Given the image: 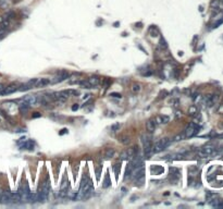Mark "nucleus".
Listing matches in <instances>:
<instances>
[{
    "label": "nucleus",
    "instance_id": "obj_40",
    "mask_svg": "<svg viewBox=\"0 0 223 209\" xmlns=\"http://www.w3.org/2000/svg\"><path fill=\"white\" fill-rule=\"evenodd\" d=\"M218 138H223V133L222 134H219V135H216Z\"/></svg>",
    "mask_w": 223,
    "mask_h": 209
},
{
    "label": "nucleus",
    "instance_id": "obj_25",
    "mask_svg": "<svg viewBox=\"0 0 223 209\" xmlns=\"http://www.w3.org/2000/svg\"><path fill=\"white\" fill-rule=\"evenodd\" d=\"M110 185H111V182H110V180H109V174H107V175H106V178H104V184H102V188H109Z\"/></svg>",
    "mask_w": 223,
    "mask_h": 209
},
{
    "label": "nucleus",
    "instance_id": "obj_34",
    "mask_svg": "<svg viewBox=\"0 0 223 209\" xmlns=\"http://www.w3.org/2000/svg\"><path fill=\"white\" fill-rule=\"evenodd\" d=\"M110 96H111V97H114V98H121L122 97V95L119 94V93H111Z\"/></svg>",
    "mask_w": 223,
    "mask_h": 209
},
{
    "label": "nucleus",
    "instance_id": "obj_20",
    "mask_svg": "<svg viewBox=\"0 0 223 209\" xmlns=\"http://www.w3.org/2000/svg\"><path fill=\"white\" fill-rule=\"evenodd\" d=\"M149 35L152 37H156L159 35V29L157 26H151L150 29H149Z\"/></svg>",
    "mask_w": 223,
    "mask_h": 209
},
{
    "label": "nucleus",
    "instance_id": "obj_22",
    "mask_svg": "<svg viewBox=\"0 0 223 209\" xmlns=\"http://www.w3.org/2000/svg\"><path fill=\"white\" fill-rule=\"evenodd\" d=\"M159 45H160V48H161L162 50H166L167 48H168L167 42H166V39H164L163 37H160V42H159Z\"/></svg>",
    "mask_w": 223,
    "mask_h": 209
},
{
    "label": "nucleus",
    "instance_id": "obj_12",
    "mask_svg": "<svg viewBox=\"0 0 223 209\" xmlns=\"http://www.w3.org/2000/svg\"><path fill=\"white\" fill-rule=\"evenodd\" d=\"M51 83L50 79H47V77H40V79H36L35 81V86L34 87H45L47 85H49Z\"/></svg>",
    "mask_w": 223,
    "mask_h": 209
},
{
    "label": "nucleus",
    "instance_id": "obj_13",
    "mask_svg": "<svg viewBox=\"0 0 223 209\" xmlns=\"http://www.w3.org/2000/svg\"><path fill=\"white\" fill-rule=\"evenodd\" d=\"M22 100L27 102L29 106H35V104H37V96L36 95H27V96L22 98Z\"/></svg>",
    "mask_w": 223,
    "mask_h": 209
},
{
    "label": "nucleus",
    "instance_id": "obj_18",
    "mask_svg": "<svg viewBox=\"0 0 223 209\" xmlns=\"http://www.w3.org/2000/svg\"><path fill=\"white\" fill-rule=\"evenodd\" d=\"M170 121V118L168 115H158L157 118H156V122L157 124H167V123Z\"/></svg>",
    "mask_w": 223,
    "mask_h": 209
},
{
    "label": "nucleus",
    "instance_id": "obj_17",
    "mask_svg": "<svg viewBox=\"0 0 223 209\" xmlns=\"http://www.w3.org/2000/svg\"><path fill=\"white\" fill-rule=\"evenodd\" d=\"M157 126V122H156V119H150L148 120L147 123H146V127L149 132H154Z\"/></svg>",
    "mask_w": 223,
    "mask_h": 209
},
{
    "label": "nucleus",
    "instance_id": "obj_32",
    "mask_svg": "<svg viewBox=\"0 0 223 209\" xmlns=\"http://www.w3.org/2000/svg\"><path fill=\"white\" fill-rule=\"evenodd\" d=\"M188 113H189L191 115H196V113H197V108H196L195 106H192L191 108H189V110H188Z\"/></svg>",
    "mask_w": 223,
    "mask_h": 209
},
{
    "label": "nucleus",
    "instance_id": "obj_10",
    "mask_svg": "<svg viewBox=\"0 0 223 209\" xmlns=\"http://www.w3.org/2000/svg\"><path fill=\"white\" fill-rule=\"evenodd\" d=\"M1 204H12V192L2 191L1 197H0Z\"/></svg>",
    "mask_w": 223,
    "mask_h": 209
},
{
    "label": "nucleus",
    "instance_id": "obj_11",
    "mask_svg": "<svg viewBox=\"0 0 223 209\" xmlns=\"http://www.w3.org/2000/svg\"><path fill=\"white\" fill-rule=\"evenodd\" d=\"M16 90H19L18 86L14 85V84H12V85H9V86H4V89L1 90L0 95H10V94L15 93Z\"/></svg>",
    "mask_w": 223,
    "mask_h": 209
},
{
    "label": "nucleus",
    "instance_id": "obj_3",
    "mask_svg": "<svg viewBox=\"0 0 223 209\" xmlns=\"http://www.w3.org/2000/svg\"><path fill=\"white\" fill-rule=\"evenodd\" d=\"M49 191H50V186H49V183L48 181H45L41 185H40L39 190L37 192V202L44 203L47 200V197H48V194H49Z\"/></svg>",
    "mask_w": 223,
    "mask_h": 209
},
{
    "label": "nucleus",
    "instance_id": "obj_24",
    "mask_svg": "<svg viewBox=\"0 0 223 209\" xmlns=\"http://www.w3.org/2000/svg\"><path fill=\"white\" fill-rule=\"evenodd\" d=\"M120 158L123 159V160H129V159H131L130 154H129V152H127V149H126V150H124V152H121V155H120Z\"/></svg>",
    "mask_w": 223,
    "mask_h": 209
},
{
    "label": "nucleus",
    "instance_id": "obj_8",
    "mask_svg": "<svg viewBox=\"0 0 223 209\" xmlns=\"http://www.w3.org/2000/svg\"><path fill=\"white\" fill-rule=\"evenodd\" d=\"M29 188L27 184H24L22 185L20 190H19V194L21 196V200L22 202H29Z\"/></svg>",
    "mask_w": 223,
    "mask_h": 209
},
{
    "label": "nucleus",
    "instance_id": "obj_7",
    "mask_svg": "<svg viewBox=\"0 0 223 209\" xmlns=\"http://www.w3.org/2000/svg\"><path fill=\"white\" fill-rule=\"evenodd\" d=\"M198 132H199V126L195 122H192L191 124L185 129V131H184L183 133L184 135H185V138H189V137L195 136Z\"/></svg>",
    "mask_w": 223,
    "mask_h": 209
},
{
    "label": "nucleus",
    "instance_id": "obj_38",
    "mask_svg": "<svg viewBox=\"0 0 223 209\" xmlns=\"http://www.w3.org/2000/svg\"><path fill=\"white\" fill-rule=\"evenodd\" d=\"M175 117H177V119H179L180 117H182V112L177 111V115H175Z\"/></svg>",
    "mask_w": 223,
    "mask_h": 209
},
{
    "label": "nucleus",
    "instance_id": "obj_23",
    "mask_svg": "<svg viewBox=\"0 0 223 209\" xmlns=\"http://www.w3.org/2000/svg\"><path fill=\"white\" fill-rule=\"evenodd\" d=\"M7 27H8V22H2V23H0V35H2V34L7 31Z\"/></svg>",
    "mask_w": 223,
    "mask_h": 209
},
{
    "label": "nucleus",
    "instance_id": "obj_26",
    "mask_svg": "<svg viewBox=\"0 0 223 209\" xmlns=\"http://www.w3.org/2000/svg\"><path fill=\"white\" fill-rule=\"evenodd\" d=\"M79 84L82 87H83V88H93V87H91V85L88 83V81H87V79H86V81H81V82H79Z\"/></svg>",
    "mask_w": 223,
    "mask_h": 209
},
{
    "label": "nucleus",
    "instance_id": "obj_5",
    "mask_svg": "<svg viewBox=\"0 0 223 209\" xmlns=\"http://www.w3.org/2000/svg\"><path fill=\"white\" fill-rule=\"evenodd\" d=\"M217 154V148L211 144H207L204 147L200 148V150L198 152V156L202 158H207L210 156H213Z\"/></svg>",
    "mask_w": 223,
    "mask_h": 209
},
{
    "label": "nucleus",
    "instance_id": "obj_27",
    "mask_svg": "<svg viewBox=\"0 0 223 209\" xmlns=\"http://www.w3.org/2000/svg\"><path fill=\"white\" fill-rule=\"evenodd\" d=\"M119 141L122 143V144H124V145H127L129 143H130V138L127 136H121L119 138Z\"/></svg>",
    "mask_w": 223,
    "mask_h": 209
},
{
    "label": "nucleus",
    "instance_id": "obj_4",
    "mask_svg": "<svg viewBox=\"0 0 223 209\" xmlns=\"http://www.w3.org/2000/svg\"><path fill=\"white\" fill-rule=\"evenodd\" d=\"M171 144V141L169 138H161L158 140L157 142H155V144H152V152L154 154H158V152L164 150L169 145Z\"/></svg>",
    "mask_w": 223,
    "mask_h": 209
},
{
    "label": "nucleus",
    "instance_id": "obj_21",
    "mask_svg": "<svg viewBox=\"0 0 223 209\" xmlns=\"http://www.w3.org/2000/svg\"><path fill=\"white\" fill-rule=\"evenodd\" d=\"M20 110H21V112H26L27 110L29 109V104H27V102H25V101H23L22 100V104H20Z\"/></svg>",
    "mask_w": 223,
    "mask_h": 209
},
{
    "label": "nucleus",
    "instance_id": "obj_15",
    "mask_svg": "<svg viewBox=\"0 0 223 209\" xmlns=\"http://www.w3.org/2000/svg\"><path fill=\"white\" fill-rule=\"evenodd\" d=\"M217 99H218V96L217 95H208L205 97V102L208 107H212L213 104H216Z\"/></svg>",
    "mask_w": 223,
    "mask_h": 209
},
{
    "label": "nucleus",
    "instance_id": "obj_37",
    "mask_svg": "<svg viewBox=\"0 0 223 209\" xmlns=\"http://www.w3.org/2000/svg\"><path fill=\"white\" fill-rule=\"evenodd\" d=\"M0 117H4V118H7V115H6L4 111V110H1V109H0Z\"/></svg>",
    "mask_w": 223,
    "mask_h": 209
},
{
    "label": "nucleus",
    "instance_id": "obj_35",
    "mask_svg": "<svg viewBox=\"0 0 223 209\" xmlns=\"http://www.w3.org/2000/svg\"><path fill=\"white\" fill-rule=\"evenodd\" d=\"M39 117H41V115H40L39 112H34L32 115V118H39Z\"/></svg>",
    "mask_w": 223,
    "mask_h": 209
},
{
    "label": "nucleus",
    "instance_id": "obj_30",
    "mask_svg": "<svg viewBox=\"0 0 223 209\" xmlns=\"http://www.w3.org/2000/svg\"><path fill=\"white\" fill-rule=\"evenodd\" d=\"M152 171H155V174H160L161 172H163V168H161V167H158V166H156L155 168H152Z\"/></svg>",
    "mask_w": 223,
    "mask_h": 209
},
{
    "label": "nucleus",
    "instance_id": "obj_16",
    "mask_svg": "<svg viewBox=\"0 0 223 209\" xmlns=\"http://www.w3.org/2000/svg\"><path fill=\"white\" fill-rule=\"evenodd\" d=\"M87 81H88V83L91 85V87H96V86H98V85L100 84V77L97 76V75L90 76V77L87 79Z\"/></svg>",
    "mask_w": 223,
    "mask_h": 209
},
{
    "label": "nucleus",
    "instance_id": "obj_31",
    "mask_svg": "<svg viewBox=\"0 0 223 209\" xmlns=\"http://www.w3.org/2000/svg\"><path fill=\"white\" fill-rule=\"evenodd\" d=\"M120 126H121V124H120V123H114L113 125H111V131H112V132H117V131H119L120 130Z\"/></svg>",
    "mask_w": 223,
    "mask_h": 209
},
{
    "label": "nucleus",
    "instance_id": "obj_14",
    "mask_svg": "<svg viewBox=\"0 0 223 209\" xmlns=\"http://www.w3.org/2000/svg\"><path fill=\"white\" fill-rule=\"evenodd\" d=\"M35 147V142L32 140H27L24 141V143L21 145V149H26V150H34Z\"/></svg>",
    "mask_w": 223,
    "mask_h": 209
},
{
    "label": "nucleus",
    "instance_id": "obj_41",
    "mask_svg": "<svg viewBox=\"0 0 223 209\" xmlns=\"http://www.w3.org/2000/svg\"><path fill=\"white\" fill-rule=\"evenodd\" d=\"M1 1H4V0H0V2H1Z\"/></svg>",
    "mask_w": 223,
    "mask_h": 209
},
{
    "label": "nucleus",
    "instance_id": "obj_33",
    "mask_svg": "<svg viewBox=\"0 0 223 209\" xmlns=\"http://www.w3.org/2000/svg\"><path fill=\"white\" fill-rule=\"evenodd\" d=\"M113 169H114L115 177H117V179H118V175H119V171H120V169H121V166H120V165H115Z\"/></svg>",
    "mask_w": 223,
    "mask_h": 209
},
{
    "label": "nucleus",
    "instance_id": "obj_36",
    "mask_svg": "<svg viewBox=\"0 0 223 209\" xmlns=\"http://www.w3.org/2000/svg\"><path fill=\"white\" fill-rule=\"evenodd\" d=\"M79 108V106L77 104H74L72 106V110H73V111H76V110H77Z\"/></svg>",
    "mask_w": 223,
    "mask_h": 209
},
{
    "label": "nucleus",
    "instance_id": "obj_6",
    "mask_svg": "<svg viewBox=\"0 0 223 209\" xmlns=\"http://www.w3.org/2000/svg\"><path fill=\"white\" fill-rule=\"evenodd\" d=\"M142 143H143V146H144V154L146 157H149L152 152V142H151V137L149 135H146L144 134L142 136Z\"/></svg>",
    "mask_w": 223,
    "mask_h": 209
},
{
    "label": "nucleus",
    "instance_id": "obj_19",
    "mask_svg": "<svg viewBox=\"0 0 223 209\" xmlns=\"http://www.w3.org/2000/svg\"><path fill=\"white\" fill-rule=\"evenodd\" d=\"M114 154H115V150L113 148H107L106 152H104V158L106 159L113 158V157H114Z\"/></svg>",
    "mask_w": 223,
    "mask_h": 209
},
{
    "label": "nucleus",
    "instance_id": "obj_39",
    "mask_svg": "<svg viewBox=\"0 0 223 209\" xmlns=\"http://www.w3.org/2000/svg\"><path fill=\"white\" fill-rule=\"evenodd\" d=\"M66 132H68V130H66V129H63V130H62V132H61V133H60V134H61V135H62V134L66 133Z\"/></svg>",
    "mask_w": 223,
    "mask_h": 209
},
{
    "label": "nucleus",
    "instance_id": "obj_29",
    "mask_svg": "<svg viewBox=\"0 0 223 209\" xmlns=\"http://www.w3.org/2000/svg\"><path fill=\"white\" fill-rule=\"evenodd\" d=\"M132 90H133V93H138L140 90V85L137 83L133 84V85H132Z\"/></svg>",
    "mask_w": 223,
    "mask_h": 209
},
{
    "label": "nucleus",
    "instance_id": "obj_28",
    "mask_svg": "<svg viewBox=\"0 0 223 209\" xmlns=\"http://www.w3.org/2000/svg\"><path fill=\"white\" fill-rule=\"evenodd\" d=\"M184 138H185V135H184V133L182 134H179V135H177V136L173 138V142H180V141H183Z\"/></svg>",
    "mask_w": 223,
    "mask_h": 209
},
{
    "label": "nucleus",
    "instance_id": "obj_1",
    "mask_svg": "<svg viewBox=\"0 0 223 209\" xmlns=\"http://www.w3.org/2000/svg\"><path fill=\"white\" fill-rule=\"evenodd\" d=\"M131 179L135 182L137 186H142L145 183V168L144 165L140 163L138 166L134 167L131 173Z\"/></svg>",
    "mask_w": 223,
    "mask_h": 209
},
{
    "label": "nucleus",
    "instance_id": "obj_9",
    "mask_svg": "<svg viewBox=\"0 0 223 209\" xmlns=\"http://www.w3.org/2000/svg\"><path fill=\"white\" fill-rule=\"evenodd\" d=\"M69 76H70V74H69V72H66V71H60V72L58 73L57 75L54 76V79H51V83H61V82H63V81H65L66 79H69Z\"/></svg>",
    "mask_w": 223,
    "mask_h": 209
},
{
    "label": "nucleus",
    "instance_id": "obj_2",
    "mask_svg": "<svg viewBox=\"0 0 223 209\" xmlns=\"http://www.w3.org/2000/svg\"><path fill=\"white\" fill-rule=\"evenodd\" d=\"M94 193V186L91 182L89 180L87 181V183L84 181H82V184H81V190H79V194L76 196L77 199H81V200H85V199H88L93 195Z\"/></svg>",
    "mask_w": 223,
    "mask_h": 209
}]
</instances>
